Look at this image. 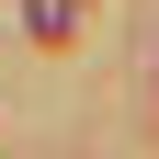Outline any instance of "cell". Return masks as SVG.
Instances as JSON below:
<instances>
[{
  "mask_svg": "<svg viewBox=\"0 0 159 159\" xmlns=\"http://www.w3.org/2000/svg\"><path fill=\"white\" fill-rule=\"evenodd\" d=\"M23 23H34V34H68V23H80V0H23Z\"/></svg>",
  "mask_w": 159,
  "mask_h": 159,
  "instance_id": "6da1fadb",
  "label": "cell"
}]
</instances>
